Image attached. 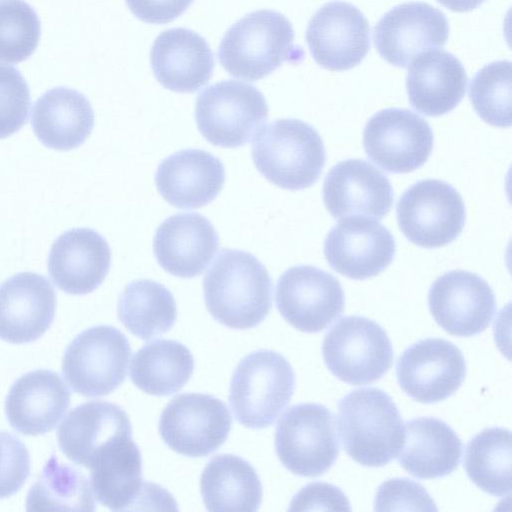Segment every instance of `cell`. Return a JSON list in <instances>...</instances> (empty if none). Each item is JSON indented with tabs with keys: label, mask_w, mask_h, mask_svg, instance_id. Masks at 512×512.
Wrapping results in <instances>:
<instances>
[{
	"label": "cell",
	"mask_w": 512,
	"mask_h": 512,
	"mask_svg": "<svg viewBox=\"0 0 512 512\" xmlns=\"http://www.w3.org/2000/svg\"><path fill=\"white\" fill-rule=\"evenodd\" d=\"M324 362L341 381L364 385L379 380L393 363V348L385 330L362 316L341 318L322 344Z\"/></svg>",
	"instance_id": "cell-9"
},
{
	"label": "cell",
	"mask_w": 512,
	"mask_h": 512,
	"mask_svg": "<svg viewBox=\"0 0 512 512\" xmlns=\"http://www.w3.org/2000/svg\"><path fill=\"white\" fill-rule=\"evenodd\" d=\"M434 137L428 122L407 109L388 108L367 122L363 146L367 157L391 173H408L429 158Z\"/></svg>",
	"instance_id": "cell-13"
},
{
	"label": "cell",
	"mask_w": 512,
	"mask_h": 512,
	"mask_svg": "<svg viewBox=\"0 0 512 512\" xmlns=\"http://www.w3.org/2000/svg\"><path fill=\"white\" fill-rule=\"evenodd\" d=\"M396 375L401 389L422 403H436L453 395L466 375L460 349L441 338L422 339L399 357Z\"/></svg>",
	"instance_id": "cell-16"
},
{
	"label": "cell",
	"mask_w": 512,
	"mask_h": 512,
	"mask_svg": "<svg viewBox=\"0 0 512 512\" xmlns=\"http://www.w3.org/2000/svg\"><path fill=\"white\" fill-rule=\"evenodd\" d=\"M131 348L118 329L100 325L84 330L65 350L62 374L86 397L105 396L125 380Z\"/></svg>",
	"instance_id": "cell-8"
},
{
	"label": "cell",
	"mask_w": 512,
	"mask_h": 512,
	"mask_svg": "<svg viewBox=\"0 0 512 512\" xmlns=\"http://www.w3.org/2000/svg\"><path fill=\"white\" fill-rule=\"evenodd\" d=\"M294 389L295 374L284 356L266 349L246 355L230 383L235 419L252 429L270 426L290 402Z\"/></svg>",
	"instance_id": "cell-5"
},
{
	"label": "cell",
	"mask_w": 512,
	"mask_h": 512,
	"mask_svg": "<svg viewBox=\"0 0 512 512\" xmlns=\"http://www.w3.org/2000/svg\"><path fill=\"white\" fill-rule=\"evenodd\" d=\"M130 11L143 22L165 24L182 15L193 0H125Z\"/></svg>",
	"instance_id": "cell-42"
},
{
	"label": "cell",
	"mask_w": 512,
	"mask_h": 512,
	"mask_svg": "<svg viewBox=\"0 0 512 512\" xmlns=\"http://www.w3.org/2000/svg\"><path fill=\"white\" fill-rule=\"evenodd\" d=\"M193 369V355L185 345L161 339L145 344L134 354L130 378L147 394L167 396L184 387Z\"/></svg>",
	"instance_id": "cell-32"
},
{
	"label": "cell",
	"mask_w": 512,
	"mask_h": 512,
	"mask_svg": "<svg viewBox=\"0 0 512 512\" xmlns=\"http://www.w3.org/2000/svg\"><path fill=\"white\" fill-rule=\"evenodd\" d=\"M449 36L445 14L425 2H406L386 12L373 30L379 55L388 63L407 67L419 54L442 48Z\"/></svg>",
	"instance_id": "cell-14"
},
{
	"label": "cell",
	"mask_w": 512,
	"mask_h": 512,
	"mask_svg": "<svg viewBox=\"0 0 512 512\" xmlns=\"http://www.w3.org/2000/svg\"><path fill=\"white\" fill-rule=\"evenodd\" d=\"M337 427L347 454L367 467H381L398 456L405 426L383 390L356 389L338 402Z\"/></svg>",
	"instance_id": "cell-3"
},
{
	"label": "cell",
	"mask_w": 512,
	"mask_h": 512,
	"mask_svg": "<svg viewBox=\"0 0 512 512\" xmlns=\"http://www.w3.org/2000/svg\"><path fill=\"white\" fill-rule=\"evenodd\" d=\"M41 24L35 10L23 0L0 2V62L19 63L36 50Z\"/></svg>",
	"instance_id": "cell-37"
},
{
	"label": "cell",
	"mask_w": 512,
	"mask_h": 512,
	"mask_svg": "<svg viewBox=\"0 0 512 512\" xmlns=\"http://www.w3.org/2000/svg\"><path fill=\"white\" fill-rule=\"evenodd\" d=\"M404 236L423 248H438L453 242L462 232L466 212L458 191L450 184L426 179L410 186L396 207Z\"/></svg>",
	"instance_id": "cell-10"
},
{
	"label": "cell",
	"mask_w": 512,
	"mask_h": 512,
	"mask_svg": "<svg viewBox=\"0 0 512 512\" xmlns=\"http://www.w3.org/2000/svg\"><path fill=\"white\" fill-rule=\"evenodd\" d=\"M275 449L290 472L304 477L324 474L339 454L333 414L317 403L290 407L278 421Z\"/></svg>",
	"instance_id": "cell-7"
},
{
	"label": "cell",
	"mask_w": 512,
	"mask_h": 512,
	"mask_svg": "<svg viewBox=\"0 0 512 512\" xmlns=\"http://www.w3.org/2000/svg\"><path fill=\"white\" fill-rule=\"evenodd\" d=\"M30 456L14 435L0 431V499L20 490L29 476Z\"/></svg>",
	"instance_id": "cell-40"
},
{
	"label": "cell",
	"mask_w": 512,
	"mask_h": 512,
	"mask_svg": "<svg viewBox=\"0 0 512 512\" xmlns=\"http://www.w3.org/2000/svg\"><path fill=\"white\" fill-rule=\"evenodd\" d=\"M289 510H351L345 494L324 482L310 483L292 499Z\"/></svg>",
	"instance_id": "cell-41"
},
{
	"label": "cell",
	"mask_w": 512,
	"mask_h": 512,
	"mask_svg": "<svg viewBox=\"0 0 512 512\" xmlns=\"http://www.w3.org/2000/svg\"><path fill=\"white\" fill-rule=\"evenodd\" d=\"M268 117L264 95L238 80L217 82L202 90L196 100L198 130L212 145L236 148L246 145Z\"/></svg>",
	"instance_id": "cell-6"
},
{
	"label": "cell",
	"mask_w": 512,
	"mask_h": 512,
	"mask_svg": "<svg viewBox=\"0 0 512 512\" xmlns=\"http://www.w3.org/2000/svg\"><path fill=\"white\" fill-rule=\"evenodd\" d=\"M306 42L315 62L331 71L349 70L370 49V28L364 14L354 5L332 1L311 17Z\"/></svg>",
	"instance_id": "cell-15"
},
{
	"label": "cell",
	"mask_w": 512,
	"mask_h": 512,
	"mask_svg": "<svg viewBox=\"0 0 512 512\" xmlns=\"http://www.w3.org/2000/svg\"><path fill=\"white\" fill-rule=\"evenodd\" d=\"M150 63L158 82L180 93H192L206 85L214 69L206 40L186 28L161 32L151 48Z\"/></svg>",
	"instance_id": "cell-25"
},
{
	"label": "cell",
	"mask_w": 512,
	"mask_h": 512,
	"mask_svg": "<svg viewBox=\"0 0 512 512\" xmlns=\"http://www.w3.org/2000/svg\"><path fill=\"white\" fill-rule=\"evenodd\" d=\"M231 416L226 404L201 393H184L174 397L163 409L159 433L173 451L204 457L216 451L227 439Z\"/></svg>",
	"instance_id": "cell-11"
},
{
	"label": "cell",
	"mask_w": 512,
	"mask_h": 512,
	"mask_svg": "<svg viewBox=\"0 0 512 512\" xmlns=\"http://www.w3.org/2000/svg\"><path fill=\"white\" fill-rule=\"evenodd\" d=\"M70 405V391L53 371L39 369L21 376L12 385L5 401L9 424L29 436L55 428Z\"/></svg>",
	"instance_id": "cell-24"
},
{
	"label": "cell",
	"mask_w": 512,
	"mask_h": 512,
	"mask_svg": "<svg viewBox=\"0 0 512 512\" xmlns=\"http://www.w3.org/2000/svg\"><path fill=\"white\" fill-rule=\"evenodd\" d=\"M464 468L470 480L488 494L511 492V433L506 428H485L467 444Z\"/></svg>",
	"instance_id": "cell-34"
},
{
	"label": "cell",
	"mask_w": 512,
	"mask_h": 512,
	"mask_svg": "<svg viewBox=\"0 0 512 512\" xmlns=\"http://www.w3.org/2000/svg\"><path fill=\"white\" fill-rule=\"evenodd\" d=\"M219 246L218 234L210 221L199 213H177L156 230L153 250L159 265L181 278L201 275Z\"/></svg>",
	"instance_id": "cell-23"
},
{
	"label": "cell",
	"mask_w": 512,
	"mask_h": 512,
	"mask_svg": "<svg viewBox=\"0 0 512 512\" xmlns=\"http://www.w3.org/2000/svg\"><path fill=\"white\" fill-rule=\"evenodd\" d=\"M26 509L93 511L95 503L85 475L51 456L27 494Z\"/></svg>",
	"instance_id": "cell-35"
},
{
	"label": "cell",
	"mask_w": 512,
	"mask_h": 512,
	"mask_svg": "<svg viewBox=\"0 0 512 512\" xmlns=\"http://www.w3.org/2000/svg\"><path fill=\"white\" fill-rule=\"evenodd\" d=\"M404 426L398 460L409 474L434 479L447 476L458 467L462 442L447 423L434 417H418Z\"/></svg>",
	"instance_id": "cell-30"
},
{
	"label": "cell",
	"mask_w": 512,
	"mask_h": 512,
	"mask_svg": "<svg viewBox=\"0 0 512 512\" xmlns=\"http://www.w3.org/2000/svg\"><path fill=\"white\" fill-rule=\"evenodd\" d=\"M409 65L406 89L415 110L426 116H441L461 102L466 92L467 75L453 54L428 50Z\"/></svg>",
	"instance_id": "cell-28"
},
{
	"label": "cell",
	"mask_w": 512,
	"mask_h": 512,
	"mask_svg": "<svg viewBox=\"0 0 512 512\" xmlns=\"http://www.w3.org/2000/svg\"><path fill=\"white\" fill-rule=\"evenodd\" d=\"M200 492L209 511L258 510L262 485L252 465L233 454L213 457L200 477Z\"/></svg>",
	"instance_id": "cell-31"
},
{
	"label": "cell",
	"mask_w": 512,
	"mask_h": 512,
	"mask_svg": "<svg viewBox=\"0 0 512 512\" xmlns=\"http://www.w3.org/2000/svg\"><path fill=\"white\" fill-rule=\"evenodd\" d=\"M469 98L486 123L507 128L511 125V62L500 60L485 65L470 82Z\"/></svg>",
	"instance_id": "cell-36"
},
{
	"label": "cell",
	"mask_w": 512,
	"mask_h": 512,
	"mask_svg": "<svg viewBox=\"0 0 512 512\" xmlns=\"http://www.w3.org/2000/svg\"><path fill=\"white\" fill-rule=\"evenodd\" d=\"M275 301L290 325L302 332L316 333L342 314L345 296L333 275L314 266L300 265L280 276Z\"/></svg>",
	"instance_id": "cell-12"
},
{
	"label": "cell",
	"mask_w": 512,
	"mask_h": 512,
	"mask_svg": "<svg viewBox=\"0 0 512 512\" xmlns=\"http://www.w3.org/2000/svg\"><path fill=\"white\" fill-rule=\"evenodd\" d=\"M131 434L129 416L120 406L106 401H89L66 415L58 428L57 439L69 460L90 468L102 449Z\"/></svg>",
	"instance_id": "cell-27"
},
{
	"label": "cell",
	"mask_w": 512,
	"mask_h": 512,
	"mask_svg": "<svg viewBox=\"0 0 512 512\" xmlns=\"http://www.w3.org/2000/svg\"><path fill=\"white\" fill-rule=\"evenodd\" d=\"M428 305L441 328L461 337L484 331L496 312V299L489 284L464 270H452L437 278L430 287Z\"/></svg>",
	"instance_id": "cell-17"
},
{
	"label": "cell",
	"mask_w": 512,
	"mask_h": 512,
	"mask_svg": "<svg viewBox=\"0 0 512 512\" xmlns=\"http://www.w3.org/2000/svg\"><path fill=\"white\" fill-rule=\"evenodd\" d=\"M375 510L436 511L428 492L417 482L395 478L382 483L375 496Z\"/></svg>",
	"instance_id": "cell-39"
},
{
	"label": "cell",
	"mask_w": 512,
	"mask_h": 512,
	"mask_svg": "<svg viewBox=\"0 0 512 512\" xmlns=\"http://www.w3.org/2000/svg\"><path fill=\"white\" fill-rule=\"evenodd\" d=\"M304 58L294 44L291 22L281 13L262 9L247 14L225 33L218 49L222 67L233 77L257 81L282 63Z\"/></svg>",
	"instance_id": "cell-2"
},
{
	"label": "cell",
	"mask_w": 512,
	"mask_h": 512,
	"mask_svg": "<svg viewBox=\"0 0 512 512\" xmlns=\"http://www.w3.org/2000/svg\"><path fill=\"white\" fill-rule=\"evenodd\" d=\"M485 0H437L442 6L454 12H468L479 7Z\"/></svg>",
	"instance_id": "cell-43"
},
{
	"label": "cell",
	"mask_w": 512,
	"mask_h": 512,
	"mask_svg": "<svg viewBox=\"0 0 512 512\" xmlns=\"http://www.w3.org/2000/svg\"><path fill=\"white\" fill-rule=\"evenodd\" d=\"M225 182L222 162L200 149H185L165 158L158 166L155 183L160 195L182 209L207 205Z\"/></svg>",
	"instance_id": "cell-26"
},
{
	"label": "cell",
	"mask_w": 512,
	"mask_h": 512,
	"mask_svg": "<svg viewBox=\"0 0 512 512\" xmlns=\"http://www.w3.org/2000/svg\"><path fill=\"white\" fill-rule=\"evenodd\" d=\"M29 86L12 66L0 64V139L19 131L28 120Z\"/></svg>",
	"instance_id": "cell-38"
},
{
	"label": "cell",
	"mask_w": 512,
	"mask_h": 512,
	"mask_svg": "<svg viewBox=\"0 0 512 512\" xmlns=\"http://www.w3.org/2000/svg\"><path fill=\"white\" fill-rule=\"evenodd\" d=\"M56 294L50 281L21 272L0 285V338L22 344L40 338L51 326Z\"/></svg>",
	"instance_id": "cell-20"
},
{
	"label": "cell",
	"mask_w": 512,
	"mask_h": 512,
	"mask_svg": "<svg viewBox=\"0 0 512 512\" xmlns=\"http://www.w3.org/2000/svg\"><path fill=\"white\" fill-rule=\"evenodd\" d=\"M117 311L122 324L143 340L169 331L177 319L172 293L149 279L129 283L119 296Z\"/></svg>",
	"instance_id": "cell-33"
},
{
	"label": "cell",
	"mask_w": 512,
	"mask_h": 512,
	"mask_svg": "<svg viewBox=\"0 0 512 512\" xmlns=\"http://www.w3.org/2000/svg\"><path fill=\"white\" fill-rule=\"evenodd\" d=\"M323 201L334 218L361 215L381 219L391 209L393 189L379 169L364 160L348 159L326 175Z\"/></svg>",
	"instance_id": "cell-21"
},
{
	"label": "cell",
	"mask_w": 512,
	"mask_h": 512,
	"mask_svg": "<svg viewBox=\"0 0 512 512\" xmlns=\"http://www.w3.org/2000/svg\"><path fill=\"white\" fill-rule=\"evenodd\" d=\"M206 308L233 329L256 327L272 307V280L252 254L222 249L203 280Z\"/></svg>",
	"instance_id": "cell-1"
},
{
	"label": "cell",
	"mask_w": 512,
	"mask_h": 512,
	"mask_svg": "<svg viewBox=\"0 0 512 512\" xmlns=\"http://www.w3.org/2000/svg\"><path fill=\"white\" fill-rule=\"evenodd\" d=\"M252 158L269 182L283 189L301 190L318 180L326 152L311 125L299 119H278L255 135Z\"/></svg>",
	"instance_id": "cell-4"
},
{
	"label": "cell",
	"mask_w": 512,
	"mask_h": 512,
	"mask_svg": "<svg viewBox=\"0 0 512 512\" xmlns=\"http://www.w3.org/2000/svg\"><path fill=\"white\" fill-rule=\"evenodd\" d=\"M89 469L93 495L111 510H133L134 505L153 503L152 496L165 492L143 482L141 453L131 435L102 449Z\"/></svg>",
	"instance_id": "cell-19"
},
{
	"label": "cell",
	"mask_w": 512,
	"mask_h": 512,
	"mask_svg": "<svg viewBox=\"0 0 512 512\" xmlns=\"http://www.w3.org/2000/svg\"><path fill=\"white\" fill-rule=\"evenodd\" d=\"M396 243L390 231L375 219L352 215L327 234L324 255L337 273L354 280L378 275L394 259Z\"/></svg>",
	"instance_id": "cell-18"
},
{
	"label": "cell",
	"mask_w": 512,
	"mask_h": 512,
	"mask_svg": "<svg viewBox=\"0 0 512 512\" xmlns=\"http://www.w3.org/2000/svg\"><path fill=\"white\" fill-rule=\"evenodd\" d=\"M111 251L107 241L90 228H73L52 244L48 271L54 284L72 295L94 291L107 276Z\"/></svg>",
	"instance_id": "cell-22"
},
{
	"label": "cell",
	"mask_w": 512,
	"mask_h": 512,
	"mask_svg": "<svg viewBox=\"0 0 512 512\" xmlns=\"http://www.w3.org/2000/svg\"><path fill=\"white\" fill-rule=\"evenodd\" d=\"M31 123L44 146L67 151L77 148L89 137L94 126V111L79 91L56 87L34 103Z\"/></svg>",
	"instance_id": "cell-29"
}]
</instances>
